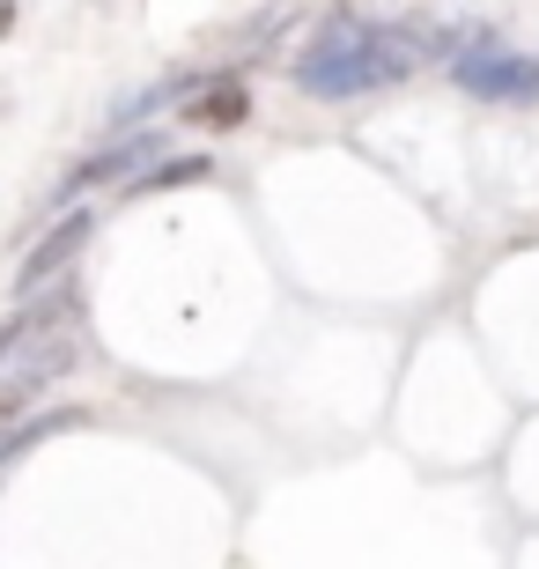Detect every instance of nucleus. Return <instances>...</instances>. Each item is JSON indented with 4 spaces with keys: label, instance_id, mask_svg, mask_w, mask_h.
Wrapping results in <instances>:
<instances>
[{
    "label": "nucleus",
    "instance_id": "obj_2",
    "mask_svg": "<svg viewBox=\"0 0 539 569\" xmlns=\"http://www.w3.org/2000/svg\"><path fill=\"white\" fill-rule=\"evenodd\" d=\"M451 82L488 97V104H539V60H525L510 44H496V52H458Z\"/></svg>",
    "mask_w": 539,
    "mask_h": 569
},
{
    "label": "nucleus",
    "instance_id": "obj_4",
    "mask_svg": "<svg viewBox=\"0 0 539 569\" xmlns=\"http://www.w3.org/2000/svg\"><path fill=\"white\" fill-rule=\"evenodd\" d=\"M89 237H97V214H67L60 230H44L38 244H30V252H22V274H16V296H38L44 281L52 274H67V267H74V259H82V244Z\"/></svg>",
    "mask_w": 539,
    "mask_h": 569
},
{
    "label": "nucleus",
    "instance_id": "obj_9",
    "mask_svg": "<svg viewBox=\"0 0 539 569\" xmlns=\"http://www.w3.org/2000/svg\"><path fill=\"white\" fill-rule=\"evenodd\" d=\"M178 89H186V74H178V82H156V89H133V97H119V111H111V119H119V127H133V119H148L156 104H170Z\"/></svg>",
    "mask_w": 539,
    "mask_h": 569
},
{
    "label": "nucleus",
    "instance_id": "obj_7",
    "mask_svg": "<svg viewBox=\"0 0 539 569\" xmlns=\"http://www.w3.org/2000/svg\"><path fill=\"white\" fill-rule=\"evenodd\" d=\"M244 111H251V89L237 82V74H222V82H208V97H192V104H186V119H192V127L229 133V127H244Z\"/></svg>",
    "mask_w": 539,
    "mask_h": 569
},
{
    "label": "nucleus",
    "instance_id": "obj_3",
    "mask_svg": "<svg viewBox=\"0 0 539 569\" xmlns=\"http://www.w3.org/2000/svg\"><path fill=\"white\" fill-rule=\"evenodd\" d=\"M415 67H421V44L407 22H362V38H355V97L399 89Z\"/></svg>",
    "mask_w": 539,
    "mask_h": 569
},
{
    "label": "nucleus",
    "instance_id": "obj_6",
    "mask_svg": "<svg viewBox=\"0 0 539 569\" xmlns=\"http://www.w3.org/2000/svg\"><path fill=\"white\" fill-rule=\"evenodd\" d=\"M67 318H74V296H30L16 318H0V362H16L30 340H44V333H60Z\"/></svg>",
    "mask_w": 539,
    "mask_h": 569
},
{
    "label": "nucleus",
    "instance_id": "obj_5",
    "mask_svg": "<svg viewBox=\"0 0 539 569\" xmlns=\"http://www.w3.org/2000/svg\"><path fill=\"white\" fill-rule=\"evenodd\" d=\"M148 156H163V133H126V141H111L104 156H89L82 170H67V186L60 192H82V186H111V178H141L148 170Z\"/></svg>",
    "mask_w": 539,
    "mask_h": 569
},
{
    "label": "nucleus",
    "instance_id": "obj_1",
    "mask_svg": "<svg viewBox=\"0 0 539 569\" xmlns=\"http://www.w3.org/2000/svg\"><path fill=\"white\" fill-rule=\"evenodd\" d=\"M355 38H362L355 16H326L318 22V38L303 44V60H296V89L318 97V104H348L355 97Z\"/></svg>",
    "mask_w": 539,
    "mask_h": 569
},
{
    "label": "nucleus",
    "instance_id": "obj_8",
    "mask_svg": "<svg viewBox=\"0 0 539 569\" xmlns=\"http://www.w3.org/2000/svg\"><path fill=\"white\" fill-rule=\"evenodd\" d=\"M214 178V156H178V163H148L126 192H170V186H208Z\"/></svg>",
    "mask_w": 539,
    "mask_h": 569
}]
</instances>
